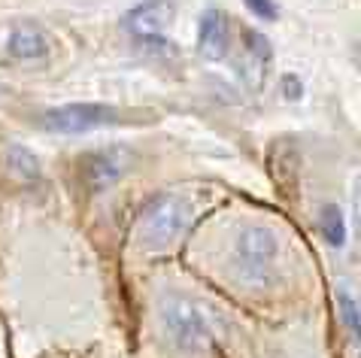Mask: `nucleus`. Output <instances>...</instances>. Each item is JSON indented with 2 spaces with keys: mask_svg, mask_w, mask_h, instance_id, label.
<instances>
[{
  "mask_svg": "<svg viewBox=\"0 0 361 358\" xmlns=\"http://www.w3.org/2000/svg\"><path fill=\"white\" fill-rule=\"evenodd\" d=\"M231 271L243 285H276L286 267V243L276 228L264 222H240L231 237Z\"/></svg>",
  "mask_w": 361,
  "mask_h": 358,
  "instance_id": "1",
  "label": "nucleus"
},
{
  "mask_svg": "<svg viewBox=\"0 0 361 358\" xmlns=\"http://www.w3.org/2000/svg\"><path fill=\"white\" fill-rule=\"evenodd\" d=\"M200 213V195L188 188L176 192H161L149 201L137 216L134 225V243L143 252H164L170 249Z\"/></svg>",
  "mask_w": 361,
  "mask_h": 358,
  "instance_id": "2",
  "label": "nucleus"
},
{
  "mask_svg": "<svg viewBox=\"0 0 361 358\" xmlns=\"http://www.w3.org/2000/svg\"><path fill=\"white\" fill-rule=\"evenodd\" d=\"M158 325L179 355H200L216 340V316L183 292H170L158 304Z\"/></svg>",
  "mask_w": 361,
  "mask_h": 358,
  "instance_id": "3",
  "label": "nucleus"
},
{
  "mask_svg": "<svg viewBox=\"0 0 361 358\" xmlns=\"http://www.w3.org/2000/svg\"><path fill=\"white\" fill-rule=\"evenodd\" d=\"M118 118H122V113L104 104H70V106H58L43 113L39 125L55 134H85L104 125H116Z\"/></svg>",
  "mask_w": 361,
  "mask_h": 358,
  "instance_id": "4",
  "label": "nucleus"
},
{
  "mask_svg": "<svg viewBox=\"0 0 361 358\" xmlns=\"http://www.w3.org/2000/svg\"><path fill=\"white\" fill-rule=\"evenodd\" d=\"M267 70H270V43L264 39V34L246 27L237 49V73L249 88H262Z\"/></svg>",
  "mask_w": 361,
  "mask_h": 358,
  "instance_id": "5",
  "label": "nucleus"
},
{
  "mask_svg": "<svg viewBox=\"0 0 361 358\" xmlns=\"http://www.w3.org/2000/svg\"><path fill=\"white\" fill-rule=\"evenodd\" d=\"M128 164H131V158H128L125 149H97V152L82 158L79 176H82V183L88 188L100 192V188L113 185L116 179L128 171Z\"/></svg>",
  "mask_w": 361,
  "mask_h": 358,
  "instance_id": "6",
  "label": "nucleus"
},
{
  "mask_svg": "<svg viewBox=\"0 0 361 358\" xmlns=\"http://www.w3.org/2000/svg\"><path fill=\"white\" fill-rule=\"evenodd\" d=\"M176 6L170 0H149L140 4L131 16H128V31L140 37L143 43H161V34L167 31V25L173 22Z\"/></svg>",
  "mask_w": 361,
  "mask_h": 358,
  "instance_id": "7",
  "label": "nucleus"
},
{
  "mask_svg": "<svg viewBox=\"0 0 361 358\" xmlns=\"http://www.w3.org/2000/svg\"><path fill=\"white\" fill-rule=\"evenodd\" d=\"M197 49L209 61H219V58H225L231 52V25L225 13H219V9L204 13L197 27Z\"/></svg>",
  "mask_w": 361,
  "mask_h": 358,
  "instance_id": "8",
  "label": "nucleus"
},
{
  "mask_svg": "<svg viewBox=\"0 0 361 358\" xmlns=\"http://www.w3.org/2000/svg\"><path fill=\"white\" fill-rule=\"evenodd\" d=\"M6 49L9 55L18 58V61H39V58L49 55V37L39 31V27H16L13 34L6 39Z\"/></svg>",
  "mask_w": 361,
  "mask_h": 358,
  "instance_id": "9",
  "label": "nucleus"
},
{
  "mask_svg": "<svg viewBox=\"0 0 361 358\" xmlns=\"http://www.w3.org/2000/svg\"><path fill=\"white\" fill-rule=\"evenodd\" d=\"M319 234H322V240L328 246H334V249H343V243H346V237H349V228H346L343 210H340L337 204H325L322 210H319Z\"/></svg>",
  "mask_w": 361,
  "mask_h": 358,
  "instance_id": "10",
  "label": "nucleus"
},
{
  "mask_svg": "<svg viewBox=\"0 0 361 358\" xmlns=\"http://www.w3.org/2000/svg\"><path fill=\"white\" fill-rule=\"evenodd\" d=\"M337 313L340 319H343V328L349 337L358 334V301H355V292L349 285H343L337 292Z\"/></svg>",
  "mask_w": 361,
  "mask_h": 358,
  "instance_id": "11",
  "label": "nucleus"
},
{
  "mask_svg": "<svg viewBox=\"0 0 361 358\" xmlns=\"http://www.w3.org/2000/svg\"><path fill=\"white\" fill-rule=\"evenodd\" d=\"M249 9H252L255 16H262V18H276V6H274V0H246Z\"/></svg>",
  "mask_w": 361,
  "mask_h": 358,
  "instance_id": "12",
  "label": "nucleus"
}]
</instances>
